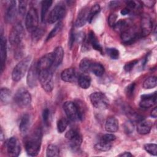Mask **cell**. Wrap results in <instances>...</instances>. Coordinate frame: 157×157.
<instances>
[{
  "label": "cell",
  "mask_w": 157,
  "mask_h": 157,
  "mask_svg": "<svg viewBox=\"0 0 157 157\" xmlns=\"http://www.w3.org/2000/svg\"><path fill=\"white\" fill-rule=\"evenodd\" d=\"M30 116L28 114H25L21 117L19 124V129L21 134L27 133L30 126Z\"/></svg>",
  "instance_id": "cell-23"
},
{
  "label": "cell",
  "mask_w": 157,
  "mask_h": 157,
  "mask_svg": "<svg viewBox=\"0 0 157 157\" xmlns=\"http://www.w3.org/2000/svg\"><path fill=\"white\" fill-rule=\"evenodd\" d=\"M17 15V8L15 1H11L5 13V20L8 23H13Z\"/></svg>",
  "instance_id": "cell-15"
},
{
  "label": "cell",
  "mask_w": 157,
  "mask_h": 157,
  "mask_svg": "<svg viewBox=\"0 0 157 157\" xmlns=\"http://www.w3.org/2000/svg\"><path fill=\"white\" fill-rule=\"evenodd\" d=\"M53 67H58L62 62L64 57V50L63 48L59 46L55 48L53 52Z\"/></svg>",
  "instance_id": "cell-21"
},
{
  "label": "cell",
  "mask_w": 157,
  "mask_h": 157,
  "mask_svg": "<svg viewBox=\"0 0 157 157\" xmlns=\"http://www.w3.org/2000/svg\"><path fill=\"white\" fill-rule=\"evenodd\" d=\"M139 37V33L136 27L131 26L121 33V39L123 42L129 45L134 43Z\"/></svg>",
  "instance_id": "cell-10"
},
{
  "label": "cell",
  "mask_w": 157,
  "mask_h": 157,
  "mask_svg": "<svg viewBox=\"0 0 157 157\" xmlns=\"http://www.w3.org/2000/svg\"><path fill=\"white\" fill-rule=\"evenodd\" d=\"M131 26V22L129 20H120L116 22L114 26L113 27L114 30L118 33H122Z\"/></svg>",
  "instance_id": "cell-25"
},
{
  "label": "cell",
  "mask_w": 157,
  "mask_h": 157,
  "mask_svg": "<svg viewBox=\"0 0 157 157\" xmlns=\"http://www.w3.org/2000/svg\"><path fill=\"white\" fill-rule=\"evenodd\" d=\"M144 149L150 155L156 156L157 145L155 144H146L144 145Z\"/></svg>",
  "instance_id": "cell-39"
},
{
  "label": "cell",
  "mask_w": 157,
  "mask_h": 157,
  "mask_svg": "<svg viewBox=\"0 0 157 157\" xmlns=\"http://www.w3.org/2000/svg\"><path fill=\"white\" fill-rule=\"evenodd\" d=\"M117 15L115 13H112L110 14L108 18V23L109 25L111 27H113L115 24L117 22Z\"/></svg>",
  "instance_id": "cell-47"
},
{
  "label": "cell",
  "mask_w": 157,
  "mask_h": 157,
  "mask_svg": "<svg viewBox=\"0 0 157 157\" xmlns=\"http://www.w3.org/2000/svg\"><path fill=\"white\" fill-rule=\"evenodd\" d=\"M49 117H50V111L48 109H45L43 111L42 118H43V121L44 123L47 126L49 124Z\"/></svg>",
  "instance_id": "cell-46"
},
{
  "label": "cell",
  "mask_w": 157,
  "mask_h": 157,
  "mask_svg": "<svg viewBox=\"0 0 157 157\" xmlns=\"http://www.w3.org/2000/svg\"><path fill=\"white\" fill-rule=\"evenodd\" d=\"M79 134V132L74 129H71L70 130H69L65 134V137L66 139H67L69 140L73 139L74 137H75L77 135H78Z\"/></svg>",
  "instance_id": "cell-45"
},
{
  "label": "cell",
  "mask_w": 157,
  "mask_h": 157,
  "mask_svg": "<svg viewBox=\"0 0 157 157\" xmlns=\"http://www.w3.org/2000/svg\"><path fill=\"white\" fill-rule=\"evenodd\" d=\"M39 80L41 86L46 92L50 93L53 90L54 82L51 69L39 71Z\"/></svg>",
  "instance_id": "cell-4"
},
{
  "label": "cell",
  "mask_w": 157,
  "mask_h": 157,
  "mask_svg": "<svg viewBox=\"0 0 157 157\" xmlns=\"http://www.w3.org/2000/svg\"><path fill=\"white\" fill-rule=\"evenodd\" d=\"M78 84L82 89H87L91 85V78L86 74L80 75L77 78Z\"/></svg>",
  "instance_id": "cell-26"
},
{
  "label": "cell",
  "mask_w": 157,
  "mask_h": 157,
  "mask_svg": "<svg viewBox=\"0 0 157 157\" xmlns=\"http://www.w3.org/2000/svg\"><path fill=\"white\" fill-rule=\"evenodd\" d=\"M68 125L67 120L66 118H61L57 121V130L59 133L63 132Z\"/></svg>",
  "instance_id": "cell-38"
},
{
  "label": "cell",
  "mask_w": 157,
  "mask_h": 157,
  "mask_svg": "<svg viewBox=\"0 0 157 157\" xmlns=\"http://www.w3.org/2000/svg\"><path fill=\"white\" fill-rule=\"evenodd\" d=\"M119 4H120L119 1H111L110 3V6L112 8H114V7H118Z\"/></svg>",
  "instance_id": "cell-55"
},
{
  "label": "cell",
  "mask_w": 157,
  "mask_h": 157,
  "mask_svg": "<svg viewBox=\"0 0 157 157\" xmlns=\"http://www.w3.org/2000/svg\"><path fill=\"white\" fill-rule=\"evenodd\" d=\"M66 7L64 4L63 3L57 4L49 13L47 17V21L51 24L58 21L64 17Z\"/></svg>",
  "instance_id": "cell-9"
},
{
  "label": "cell",
  "mask_w": 157,
  "mask_h": 157,
  "mask_svg": "<svg viewBox=\"0 0 157 157\" xmlns=\"http://www.w3.org/2000/svg\"><path fill=\"white\" fill-rule=\"evenodd\" d=\"M141 35L143 37L148 36L153 30V22L151 17L148 14L144 13L142 15L140 21Z\"/></svg>",
  "instance_id": "cell-12"
},
{
  "label": "cell",
  "mask_w": 157,
  "mask_h": 157,
  "mask_svg": "<svg viewBox=\"0 0 157 157\" xmlns=\"http://www.w3.org/2000/svg\"><path fill=\"white\" fill-rule=\"evenodd\" d=\"M0 53H1V72L3 71V68L6 61L7 58V42L5 37L1 34V41H0Z\"/></svg>",
  "instance_id": "cell-18"
},
{
  "label": "cell",
  "mask_w": 157,
  "mask_h": 157,
  "mask_svg": "<svg viewBox=\"0 0 157 157\" xmlns=\"http://www.w3.org/2000/svg\"><path fill=\"white\" fill-rule=\"evenodd\" d=\"M157 85L156 77L155 76H151L147 78L144 83L143 87L145 89H151L155 88Z\"/></svg>",
  "instance_id": "cell-32"
},
{
  "label": "cell",
  "mask_w": 157,
  "mask_h": 157,
  "mask_svg": "<svg viewBox=\"0 0 157 157\" xmlns=\"http://www.w3.org/2000/svg\"><path fill=\"white\" fill-rule=\"evenodd\" d=\"M101 7L99 4H94L89 10L88 17V21L89 23H91L93 20L95 16L100 12Z\"/></svg>",
  "instance_id": "cell-35"
},
{
  "label": "cell",
  "mask_w": 157,
  "mask_h": 157,
  "mask_svg": "<svg viewBox=\"0 0 157 157\" xmlns=\"http://www.w3.org/2000/svg\"><path fill=\"white\" fill-rule=\"evenodd\" d=\"M53 53H48L41 57L37 63L38 71L50 70L53 67Z\"/></svg>",
  "instance_id": "cell-13"
},
{
  "label": "cell",
  "mask_w": 157,
  "mask_h": 157,
  "mask_svg": "<svg viewBox=\"0 0 157 157\" xmlns=\"http://www.w3.org/2000/svg\"><path fill=\"white\" fill-rule=\"evenodd\" d=\"M31 60L30 56H26L14 67L12 72V78L13 81L18 82L24 77L29 67Z\"/></svg>",
  "instance_id": "cell-3"
},
{
  "label": "cell",
  "mask_w": 157,
  "mask_h": 157,
  "mask_svg": "<svg viewBox=\"0 0 157 157\" xmlns=\"http://www.w3.org/2000/svg\"><path fill=\"white\" fill-rule=\"evenodd\" d=\"M105 129L106 131L109 132H116L118 129V120L113 117L108 118L105 123Z\"/></svg>",
  "instance_id": "cell-22"
},
{
  "label": "cell",
  "mask_w": 157,
  "mask_h": 157,
  "mask_svg": "<svg viewBox=\"0 0 157 157\" xmlns=\"http://www.w3.org/2000/svg\"><path fill=\"white\" fill-rule=\"evenodd\" d=\"M88 13L89 10L86 7L80 10L75 20V25L76 27L80 28L86 24V23L88 21Z\"/></svg>",
  "instance_id": "cell-19"
},
{
  "label": "cell",
  "mask_w": 157,
  "mask_h": 157,
  "mask_svg": "<svg viewBox=\"0 0 157 157\" xmlns=\"http://www.w3.org/2000/svg\"><path fill=\"white\" fill-rule=\"evenodd\" d=\"M90 99L91 104L96 109H104L109 104L107 97L102 93L94 92L90 95Z\"/></svg>",
  "instance_id": "cell-8"
},
{
  "label": "cell",
  "mask_w": 157,
  "mask_h": 157,
  "mask_svg": "<svg viewBox=\"0 0 157 157\" xmlns=\"http://www.w3.org/2000/svg\"><path fill=\"white\" fill-rule=\"evenodd\" d=\"M27 2H28L26 1H20L18 2V12L21 16H24L26 13Z\"/></svg>",
  "instance_id": "cell-41"
},
{
  "label": "cell",
  "mask_w": 157,
  "mask_h": 157,
  "mask_svg": "<svg viewBox=\"0 0 157 157\" xmlns=\"http://www.w3.org/2000/svg\"><path fill=\"white\" fill-rule=\"evenodd\" d=\"M124 130L126 133H131L134 130V124L131 121H127L124 124Z\"/></svg>",
  "instance_id": "cell-49"
},
{
  "label": "cell",
  "mask_w": 157,
  "mask_h": 157,
  "mask_svg": "<svg viewBox=\"0 0 157 157\" xmlns=\"http://www.w3.org/2000/svg\"><path fill=\"white\" fill-rule=\"evenodd\" d=\"M107 53L108 55L113 59H117L119 58V55H120L119 51L115 48H107Z\"/></svg>",
  "instance_id": "cell-40"
},
{
  "label": "cell",
  "mask_w": 157,
  "mask_h": 157,
  "mask_svg": "<svg viewBox=\"0 0 157 157\" xmlns=\"http://www.w3.org/2000/svg\"><path fill=\"white\" fill-rule=\"evenodd\" d=\"M151 117H152L154 118H156L157 117V107H155L150 113Z\"/></svg>",
  "instance_id": "cell-53"
},
{
  "label": "cell",
  "mask_w": 157,
  "mask_h": 157,
  "mask_svg": "<svg viewBox=\"0 0 157 157\" xmlns=\"http://www.w3.org/2000/svg\"><path fill=\"white\" fill-rule=\"evenodd\" d=\"M115 139H116V136L113 134H105L102 136L101 140L106 142L111 143V142H113V140H115Z\"/></svg>",
  "instance_id": "cell-42"
},
{
  "label": "cell",
  "mask_w": 157,
  "mask_h": 157,
  "mask_svg": "<svg viewBox=\"0 0 157 157\" xmlns=\"http://www.w3.org/2000/svg\"><path fill=\"white\" fill-rule=\"evenodd\" d=\"M14 101L18 107L24 108L27 107L31 103V96L26 89L20 88L15 94Z\"/></svg>",
  "instance_id": "cell-5"
},
{
  "label": "cell",
  "mask_w": 157,
  "mask_h": 157,
  "mask_svg": "<svg viewBox=\"0 0 157 157\" xmlns=\"http://www.w3.org/2000/svg\"><path fill=\"white\" fill-rule=\"evenodd\" d=\"M74 41H75V34H74V32L71 31L70 33L69 39V46L70 48H72V47Z\"/></svg>",
  "instance_id": "cell-51"
},
{
  "label": "cell",
  "mask_w": 157,
  "mask_h": 157,
  "mask_svg": "<svg viewBox=\"0 0 157 157\" xmlns=\"http://www.w3.org/2000/svg\"><path fill=\"white\" fill-rule=\"evenodd\" d=\"M134 88H135V83H132L129 84L126 88V90H125V92H126V95L128 96H129V97L131 96L132 95V94H133Z\"/></svg>",
  "instance_id": "cell-48"
},
{
  "label": "cell",
  "mask_w": 157,
  "mask_h": 157,
  "mask_svg": "<svg viewBox=\"0 0 157 157\" xmlns=\"http://www.w3.org/2000/svg\"><path fill=\"white\" fill-rule=\"evenodd\" d=\"M46 155L48 157L59 156V150L58 147L54 144L48 145L46 150Z\"/></svg>",
  "instance_id": "cell-30"
},
{
  "label": "cell",
  "mask_w": 157,
  "mask_h": 157,
  "mask_svg": "<svg viewBox=\"0 0 157 157\" xmlns=\"http://www.w3.org/2000/svg\"><path fill=\"white\" fill-rule=\"evenodd\" d=\"M156 101V92L149 94H144L141 96V100L139 103L140 107L144 109H148L152 107Z\"/></svg>",
  "instance_id": "cell-16"
},
{
  "label": "cell",
  "mask_w": 157,
  "mask_h": 157,
  "mask_svg": "<svg viewBox=\"0 0 157 157\" xmlns=\"http://www.w3.org/2000/svg\"><path fill=\"white\" fill-rule=\"evenodd\" d=\"M138 61L137 60H133V61H131L127 63H126V64L124 66V69L126 72H129L131 71L134 67L136 66V64L137 63Z\"/></svg>",
  "instance_id": "cell-43"
},
{
  "label": "cell",
  "mask_w": 157,
  "mask_h": 157,
  "mask_svg": "<svg viewBox=\"0 0 157 157\" xmlns=\"http://www.w3.org/2000/svg\"><path fill=\"white\" fill-rule=\"evenodd\" d=\"M85 39V35L83 32H78L75 34V41H76L77 43L80 44L83 42Z\"/></svg>",
  "instance_id": "cell-44"
},
{
  "label": "cell",
  "mask_w": 157,
  "mask_h": 157,
  "mask_svg": "<svg viewBox=\"0 0 157 157\" xmlns=\"http://www.w3.org/2000/svg\"><path fill=\"white\" fill-rule=\"evenodd\" d=\"M63 109L69 120L73 121L82 120L83 112L80 105L77 103L72 101H66L63 104Z\"/></svg>",
  "instance_id": "cell-2"
},
{
  "label": "cell",
  "mask_w": 157,
  "mask_h": 157,
  "mask_svg": "<svg viewBox=\"0 0 157 157\" xmlns=\"http://www.w3.org/2000/svg\"><path fill=\"white\" fill-rule=\"evenodd\" d=\"M52 1L47 0V1H43L42 2V6H41V20L42 22L45 20L46 15L48 11L49 8L50 7L52 4Z\"/></svg>",
  "instance_id": "cell-31"
},
{
  "label": "cell",
  "mask_w": 157,
  "mask_h": 157,
  "mask_svg": "<svg viewBox=\"0 0 157 157\" xmlns=\"http://www.w3.org/2000/svg\"><path fill=\"white\" fill-rule=\"evenodd\" d=\"M91 72H92L95 75L101 77L104 73V67L101 63L93 62L91 65Z\"/></svg>",
  "instance_id": "cell-28"
},
{
  "label": "cell",
  "mask_w": 157,
  "mask_h": 157,
  "mask_svg": "<svg viewBox=\"0 0 157 157\" xmlns=\"http://www.w3.org/2000/svg\"><path fill=\"white\" fill-rule=\"evenodd\" d=\"M42 130L40 128L34 129L26 139L25 147L26 151L29 156H37L40 149L42 141Z\"/></svg>",
  "instance_id": "cell-1"
},
{
  "label": "cell",
  "mask_w": 157,
  "mask_h": 157,
  "mask_svg": "<svg viewBox=\"0 0 157 157\" xmlns=\"http://www.w3.org/2000/svg\"><path fill=\"white\" fill-rule=\"evenodd\" d=\"M61 79L66 82H73L76 80L77 78L75 70L72 68H67L64 69L61 74Z\"/></svg>",
  "instance_id": "cell-17"
},
{
  "label": "cell",
  "mask_w": 157,
  "mask_h": 157,
  "mask_svg": "<svg viewBox=\"0 0 157 157\" xmlns=\"http://www.w3.org/2000/svg\"><path fill=\"white\" fill-rule=\"evenodd\" d=\"M39 17L37 10L35 8H31L26 15L25 26L28 31L32 33L38 28Z\"/></svg>",
  "instance_id": "cell-6"
},
{
  "label": "cell",
  "mask_w": 157,
  "mask_h": 157,
  "mask_svg": "<svg viewBox=\"0 0 157 157\" xmlns=\"http://www.w3.org/2000/svg\"><path fill=\"white\" fill-rule=\"evenodd\" d=\"M126 4H127V8L131 11V10L134 9L136 8L137 7V4L136 3L135 1H128L126 2Z\"/></svg>",
  "instance_id": "cell-50"
},
{
  "label": "cell",
  "mask_w": 157,
  "mask_h": 157,
  "mask_svg": "<svg viewBox=\"0 0 157 157\" xmlns=\"http://www.w3.org/2000/svg\"><path fill=\"white\" fill-rule=\"evenodd\" d=\"M152 127V122L150 120H142L137 124V131L139 134L145 135L148 134Z\"/></svg>",
  "instance_id": "cell-20"
},
{
  "label": "cell",
  "mask_w": 157,
  "mask_h": 157,
  "mask_svg": "<svg viewBox=\"0 0 157 157\" xmlns=\"http://www.w3.org/2000/svg\"><path fill=\"white\" fill-rule=\"evenodd\" d=\"M39 80V71L37 69V63H33L28 72L26 82L30 88H33L37 85V81Z\"/></svg>",
  "instance_id": "cell-11"
},
{
  "label": "cell",
  "mask_w": 157,
  "mask_h": 157,
  "mask_svg": "<svg viewBox=\"0 0 157 157\" xmlns=\"http://www.w3.org/2000/svg\"><path fill=\"white\" fill-rule=\"evenodd\" d=\"M24 36V28L21 23H16L12 28L9 34V42L12 45L21 44Z\"/></svg>",
  "instance_id": "cell-7"
},
{
  "label": "cell",
  "mask_w": 157,
  "mask_h": 157,
  "mask_svg": "<svg viewBox=\"0 0 157 157\" xmlns=\"http://www.w3.org/2000/svg\"><path fill=\"white\" fill-rule=\"evenodd\" d=\"M112 147V145L109 142H106L101 140L94 145V148L96 150L100 151H109Z\"/></svg>",
  "instance_id": "cell-33"
},
{
  "label": "cell",
  "mask_w": 157,
  "mask_h": 157,
  "mask_svg": "<svg viewBox=\"0 0 157 157\" xmlns=\"http://www.w3.org/2000/svg\"><path fill=\"white\" fill-rule=\"evenodd\" d=\"M142 3L144 4V5L148 7H152L155 4V1H142Z\"/></svg>",
  "instance_id": "cell-52"
},
{
  "label": "cell",
  "mask_w": 157,
  "mask_h": 157,
  "mask_svg": "<svg viewBox=\"0 0 157 157\" xmlns=\"http://www.w3.org/2000/svg\"><path fill=\"white\" fill-rule=\"evenodd\" d=\"M69 141H70L71 147L73 150H77L79 148V147L82 144V138L81 135L79 133L78 135H77L73 139L69 140Z\"/></svg>",
  "instance_id": "cell-34"
},
{
  "label": "cell",
  "mask_w": 157,
  "mask_h": 157,
  "mask_svg": "<svg viewBox=\"0 0 157 157\" xmlns=\"http://www.w3.org/2000/svg\"><path fill=\"white\" fill-rule=\"evenodd\" d=\"M31 38L33 42H37L39 41L44 34V31L41 28H37L34 31L31 33Z\"/></svg>",
  "instance_id": "cell-37"
},
{
  "label": "cell",
  "mask_w": 157,
  "mask_h": 157,
  "mask_svg": "<svg viewBox=\"0 0 157 157\" xmlns=\"http://www.w3.org/2000/svg\"><path fill=\"white\" fill-rule=\"evenodd\" d=\"M7 150L9 155L13 156H18L20 153V145L15 137H10L7 143Z\"/></svg>",
  "instance_id": "cell-14"
},
{
  "label": "cell",
  "mask_w": 157,
  "mask_h": 157,
  "mask_svg": "<svg viewBox=\"0 0 157 157\" xmlns=\"http://www.w3.org/2000/svg\"><path fill=\"white\" fill-rule=\"evenodd\" d=\"M93 61L89 58H83L79 64L80 69L84 73H89L91 72V67Z\"/></svg>",
  "instance_id": "cell-27"
},
{
  "label": "cell",
  "mask_w": 157,
  "mask_h": 157,
  "mask_svg": "<svg viewBox=\"0 0 157 157\" xmlns=\"http://www.w3.org/2000/svg\"><path fill=\"white\" fill-rule=\"evenodd\" d=\"M121 12V15H125L128 14V13L130 12V10H129L128 8H124V9H122V10H121V12Z\"/></svg>",
  "instance_id": "cell-56"
},
{
  "label": "cell",
  "mask_w": 157,
  "mask_h": 157,
  "mask_svg": "<svg viewBox=\"0 0 157 157\" xmlns=\"http://www.w3.org/2000/svg\"><path fill=\"white\" fill-rule=\"evenodd\" d=\"M118 156H121V157H130V156H132V155L129 153V152H127L125 151L123 153H121L120 155H118Z\"/></svg>",
  "instance_id": "cell-54"
},
{
  "label": "cell",
  "mask_w": 157,
  "mask_h": 157,
  "mask_svg": "<svg viewBox=\"0 0 157 157\" xmlns=\"http://www.w3.org/2000/svg\"><path fill=\"white\" fill-rule=\"evenodd\" d=\"M11 91L7 88H1L0 93V98L1 102L7 104L10 99L11 98Z\"/></svg>",
  "instance_id": "cell-29"
},
{
  "label": "cell",
  "mask_w": 157,
  "mask_h": 157,
  "mask_svg": "<svg viewBox=\"0 0 157 157\" xmlns=\"http://www.w3.org/2000/svg\"><path fill=\"white\" fill-rule=\"evenodd\" d=\"M63 27V23L61 21H59L55 26V27L52 29V30L50 31V33L48 34V35L47 37L46 40L48 41L50 40L52 38L55 37L62 29Z\"/></svg>",
  "instance_id": "cell-36"
},
{
  "label": "cell",
  "mask_w": 157,
  "mask_h": 157,
  "mask_svg": "<svg viewBox=\"0 0 157 157\" xmlns=\"http://www.w3.org/2000/svg\"><path fill=\"white\" fill-rule=\"evenodd\" d=\"M87 44L91 45L94 50H98V51L100 52L101 53H102V48L96 36H95L94 33L92 31H91L88 34V39H87Z\"/></svg>",
  "instance_id": "cell-24"
}]
</instances>
